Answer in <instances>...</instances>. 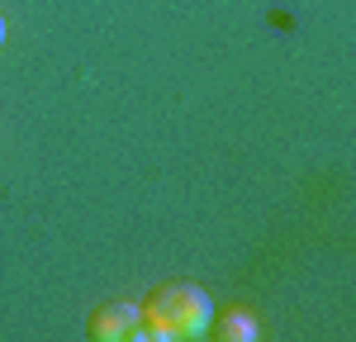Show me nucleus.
<instances>
[{"mask_svg": "<svg viewBox=\"0 0 356 342\" xmlns=\"http://www.w3.org/2000/svg\"><path fill=\"white\" fill-rule=\"evenodd\" d=\"M209 323H214V309L200 285H162L147 295L134 342H191L204 338Z\"/></svg>", "mask_w": 356, "mask_h": 342, "instance_id": "f257e3e1", "label": "nucleus"}, {"mask_svg": "<svg viewBox=\"0 0 356 342\" xmlns=\"http://www.w3.org/2000/svg\"><path fill=\"white\" fill-rule=\"evenodd\" d=\"M138 323H143L138 304H100L86 318V333L95 342H129V338H138Z\"/></svg>", "mask_w": 356, "mask_h": 342, "instance_id": "f03ea898", "label": "nucleus"}, {"mask_svg": "<svg viewBox=\"0 0 356 342\" xmlns=\"http://www.w3.org/2000/svg\"><path fill=\"white\" fill-rule=\"evenodd\" d=\"M209 333H214L219 342H252L257 338V318L243 314V309H228L219 323H209Z\"/></svg>", "mask_w": 356, "mask_h": 342, "instance_id": "7ed1b4c3", "label": "nucleus"}, {"mask_svg": "<svg viewBox=\"0 0 356 342\" xmlns=\"http://www.w3.org/2000/svg\"><path fill=\"white\" fill-rule=\"evenodd\" d=\"M0 43H5V19H0Z\"/></svg>", "mask_w": 356, "mask_h": 342, "instance_id": "20e7f679", "label": "nucleus"}]
</instances>
